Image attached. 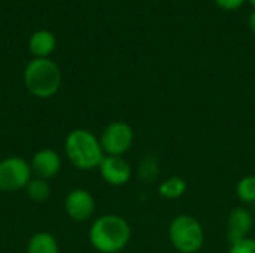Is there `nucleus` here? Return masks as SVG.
<instances>
[{"label":"nucleus","instance_id":"obj_2","mask_svg":"<svg viewBox=\"0 0 255 253\" xmlns=\"http://www.w3.org/2000/svg\"><path fill=\"white\" fill-rule=\"evenodd\" d=\"M64 154L70 164L82 171L99 169L105 158L100 139L85 128L72 130L64 140Z\"/></svg>","mask_w":255,"mask_h":253},{"label":"nucleus","instance_id":"obj_6","mask_svg":"<svg viewBox=\"0 0 255 253\" xmlns=\"http://www.w3.org/2000/svg\"><path fill=\"white\" fill-rule=\"evenodd\" d=\"M31 179L30 163L21 157H7L0 161V191L16 192L25 189Z\"/></svg>","mask_w":255,"mask_h":253},{"label":"nucleus","instance_id":"obj_1","mask_svg":"<svg viewBox=\"0 0 255 253\" xmlns=\"http://www.w3.org/2000/svg\"><path fill=\"white\" fill-rule=\"evenodd\" d=\"M130 239V224L114 213L99 216L88 231V240L99 253H120L127 248Z\"/></svg>","mask_w":255,"mask_h":253},{"label":"nucleus","instance_id":"obj_10","mask_svg":"<svg viewBox=\"0 0 255 253\" xmlns=\"http://www.w3.org/2000/svg\"><path fill=\"white\" fill-rule=\"evenodd\" d=\"M31 173L34 177L48 180L55 177L61 170V157L54 149L45 148L37 151L30 161Z\"/></svg>","mask_w":255,"mask_h":253},{"label":"nucleus","instance_id":"obj_18","mask_svg":"<svg viewBox=\"0 0 255 253\" xmlns=\"http://www.w3.org/2000/svg\"><path fill=\"white\" fill-rule=\"evenodd\" d=\"M214 1L223 10H238L247 0H214Z\"/></svg>","mask_w":255,"mask_h":253},{"label":"nucleus","instance_id":"obj_15","mask_svg":"<svg viewBox=\"0 0 255 253\" xmlns=\"http://www.w3.org/2000/svg\"><path fill=\"white\" fill-rule=\"evenodd\" d=\"M236 195L241 203L254 204L255 203V174L242 177L236 185Z\"/></svg>","mask_w":255,"mask_h":253},{"label":"nucleus","instance_id":"obj_4","mask_svg":"<svg viewBox=\"0 0 255 253\" xmlns=\"http://www.w3.org/2000/svg\"><path fill=\"white\" fill-rule=\"evenodd\" d=\"M169 240L176 252L197 253L205 245L203 225L191 215H178L169 225Z\"/></svg>","mask_w":255,"mask_h":253},{"label":"nucleus","instance_id":"obj_9","mask_svg":"<svg viewBox=\"0 0 255 253\" xmlns=\"http://www.w3.org/2000/svg\"><path fill=\"white\" fill-rule=\"evenodd\" d=\"M254 227V216L253 213L241 206V207H235L227 218V224H226V236L227 240L232 243L245 240L250 237L251 231Z\"/></svg>","mask_w":255,"mask_h":253},{"label":"nucleus","instance_id":"obj_8","mask_svg":"<svg viewBox=\"0 0 255 253\" xmlns=\"http://www.w3.org/2000/svg\"><path fill=\"white\" fill-rule=\"evenodd\" d=\"M99 173L102 179L111 186H124L130 182L133 170L130 163L124 157H109L105 155L99 166Z\"/></svg>","mask_w":255,"mask_h":253},{"label":"nucleus","instance_id":"obj_17","mask_svg":"<svg viewBox=\"0 0 255 253\" xmlns=\"http://www.w3.org/2000/svg\"><path fill=\"white\" fill-rule=\"evenodd\" d=\"M227 253H255V239L248 237L245 240L232 243Z\"/></svg>","mask_w":255,"mask_h":253},{"label":"nucleus","instance_id":"obj_7","mask_svg":"<svg viewBox=\"0 0 255 253\" xmlns=\"http://www.w3.org/2000/svg\"><path fill=\"white\" fill-rule=\"evenodd\" d=\"M64 212L75 222H85L91 219L96 212V200L87 189L76 188L64 198Z\"/></svg>","mask_w":255,"mask_h":253},{"label":"nucleus","instance_id":"obj_21","mask_svg":"<svg viewBox=\"0 0 255 253\" xmlns=\"http://www.w3.org/2000/svg\"><path fill=\"white\" fill-rule=\"evenodd\" d=\"M254 206H255V203H254Z\"/></svg>","mask_w":255,"mask_h":253},{"label":"nucleus","instance_id":"obj_16","mask_svg":"<svg viewBox=\"0 0 255 253\" xmlns=\"http://www.w3.org/2000/svg\"><path fill=\"white\" fill-rule=\"evenodd\" d=\"M139 173H140V176H142V179H143L145 182H152V180H155L157 176H158V173H160L157 160H154V158H146V160L140 164Z\"/></svg>","mask_w":255,"mask_h":253},{"label":"nucleus","instance_id":"obj_19","mask_svg":"<svg viewBox=\"0 0 255 253\" xmlns=\"http://www.w3.org/2000/svg\"><path fill=\"white\" fill-rule=\"evenodd\" d=\"M250 27H251L253 33L255 34V10L251 13V16H250Z\"/></svg>","mask_w":255,"mask_h":253},{"label":"nucleus","instance_id":"obj_20","mask_svg":"<svg viewBox=\"0 0 255 253\" xmlns=\"http://www.w3.org/2000/svg\"><path fill=\"white\" fill-rule=\"evenodd\" d=\"M248 1H250V3H251V4L255 7V0H248Z\"/></svg>","mask_w":255,"mask_h":253},{"label":"nucleus","instance_id":"obj_11","mask_svg":"<svg viewBox=\"0 0 255 253\" xmlns=\"http://www.w3.org/2000/svg\"><path fill=\"white\" fill-rule=\"evenodd\" d=\"M57 46L55 36L48 30H37L30 36L28 49L34 58H48Z\"/></svg>","mask_w":255,"mask_h":253},{"label":"nucleus","instance_id":"obj_5","mask_svg":"<svg viewBox=\"0 0 255 253\" xmlns=\"http://www.w3.org/2000/svg\"><path fill=\"white\" fill-rule=\"evenodd\" d=\"M99 139H100V145L103 148L105 155L124 157L133 146L134 131L127 122L114 121L105 127Z\"/></svg>","mask_w":255,"mask_h":253},{"label":"nucleus","instance_id":"obj_3","mask_svg":"<svg viewBox=\"0 0 255 253\" xmlns=\"http://www.w3.org/2000/svg\"><path fill=\"white\" fill-rule=\"evenodd\" d=\"M24 84L36 98L54 97L61 85V70L49 58H33L24 70Z\"/></svg>","mask_w":255,"mask_h":253},{"label":"nucleus","instance_id":"obj_12","mask_svg":"<svg viewBox=\"0 0 255 253\" xmlns=\"http://www.w3.org/2000/svg\"><path fill=\"white\" fill-rule=\"evenodd\" d=\"M27 253H60L57 239L49 233H36L27 243Z\"/></svg>","mask_w":255,"mask_h":253},{"label":"nucleus","instance_id":"obj_14","mask_svg":"<svg viewBox=\"0 0 255 253\" xmlns=\"http://www.w3.org/2000/svg\"><path fill=\"white\" fill-rule=\"evenodd\" d=\"M25 194L31 201L36 203H42L45 200L49 198L51 195V186L48 183V180L39 179V177H33L28 185L25 186Z\"/></svg>","mask_w":255,"mask_h":253},{"label":"nucleus","instance_id":"obj_13","mask_svg":"<svg viewBox=\"0 0 255 253\" xmlns=\"http://www.w3.org/2000/svg\"><path fill=\"white\" fill-rule=\"evenodd\" d=\"M187 192V182L181 176H170L158 185V194L166 200H178Z\"/></svg>","mask_w":255,"mask_h":253}]
</instances>
